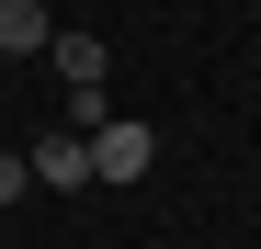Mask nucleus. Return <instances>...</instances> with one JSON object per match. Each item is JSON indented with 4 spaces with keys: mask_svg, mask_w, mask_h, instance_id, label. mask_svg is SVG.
Instances as JSON below:
<instances>
[{
    "mask_svg": "<svg viewBox=\"0 0 261 249\" xmlns=\"http://www.w3.org/2000/svg\"><path fill=\"white\" fill-rule=\"evenodd\" d=\"M80 136H91V181H148L159 170V124H137V113H102Z\"/></svg>",
    "mask_w": 261,
    "mask_h": 249,
    "instance_id": "nucleus-1",
    "label": "nucleus"
},
{
    "mask_svg": "<svg viewBox=\"0 0 261 249\" xmlns=\"http://www.w3.org/2000/svg\"><path fill=\"white\" fill-rule=\"evenodd\" d=\"M23 170H34V193H91V136H80V124H57V136L23 147Z\"/></svg>",
    "mask_w": 261,
    "mask_h": 249,
    "instance_id": "nucleus-2",
    "label": "nucleus"
},
{
    "mask_svg": "<svg viewBox=\"0 0 261 249\" xmlns=\"http://www.w3.org/2000/svg\"><path fill=\"white\" fill-rule=\"evenodd\" d=\"M46 68L68 79V102H80V91H102V68H114V57H102V34H80V23H57V34H46Z\"/></svg>",
    "mask_w": 261,
    "mask_h": 249,
    "instance_id": "nucleus-3",
    "label": "nucleus"
},
{
    "mask_svg": "<svg viewBox=\"0 0 261 249\" xmlns=\"http://www.w3.org/2000/svg\"><path fill=\"white\" fill-rule=\"evenodd\" d=\"M46 34H57L46 0H0V57H46Z\"/></svg>",
    "mask_w": 261,
    "mask_h": 249,
    "instance_id": "nucleus-4",
    "label": "nucleus"
},
{
    "mask_svg": "<svg viewBox=\"0 0 261 249\" xmlns=\"http://www.w3.org/2000/svg\"><path fill=\"white\" fill-rule=\"evenodd\" d=\"M34 193V170H23V147H0V204H23Z\"/></svg>",
    "mask_w": 261,
    "mask_h": 249,
    "instance_id": "nucleus-5",
    "label": "nucleus"
}]
</instances>
